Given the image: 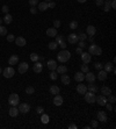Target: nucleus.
<instances>
[{
	"label": "nucleus",
	"instance_id": "nucleus-24",
	"mask_svg": "<svg viewBox=\"0 0 116 129\" xmlns=\"http://www.w3.org/2000/svg\"><path fill=\"white\" fill-rule=\"evenodd\" d=\"M56 70H57V73H58V75H63V73H66L67 68L65 65H57Z\"/></svg>",
	"mask_w": 116,
	"mask_h": 129
},
{
	"label": "nucleus",
	"instance_id": "nucleus-62",
	"mask_svg": "<svg viewBox=\"0 0 116 129\" xmlns=\"http://www.w3.org/2000/svg\"><path fill=\"white\" fill-rule=\"evenodd\" d=\"M44 1H45V2H49V1H51V0H44Z\"/></svg>",
	"mask_w": 116,
	"mask_h": 129
},
{
	"label": "nucleus",
	"instance_id": "nucleus-47",
	"mask_svg": "<svg viewBox=\"0 0 116 129\" xmlns=\"http://www.w3.org/2000/svg\"><path fill=\"white\" fill-rule=\"evenodd\" d=\"M53 27H55V28H59L60 27V21L59 20H55V21H53Z\"/></svg>",
	"mask_w": 116,
	"mask_h": 129
},
{
	"label": "nucleus",
	"instance_id": "nucleus-59",
	"mask_svg": "<svg viewBox=\"0 0 116 129\" xmlns=\"http://www.w3.org/2000/svg\"><path fill=\"white\" fill-rule=\"evenodd\" d=\"M69 128H70V129H77L78 127H77L76 125H74V123H71V125L69 126Z\"/></svg>",
	"mask_w": 116,
	"mask_h": 129
},
{
	"label": "nucleus",
	"instance_id": "nucleus-55",
	"mask_svg": "<svg viewBox=\"0 0 116 129\" xmlns=\"http://www.w3.org/2000/svg\"><path fill=\"white\" fill-rule=\"evenodd\" d=\"M105 106H106V107H107V109H108L109 112H110V111H113V107H112V104H110V102H109V104L107 102V104H106V105H105Z\"/></svg>",
	"mask_w": 116,
	"mask_h": 129
},
{
	"label": "nucleus",
	"instance_id": "nucleus-14",
	"mask_svg": "<svg viewBox=\"0 0 116 129\" xmlns=\"http://www.w3.org/2000/svg\"><path fill=\"white\" fill-rule=\"evenodd\" d=\"M63 97L59 94H56L55 95V98H53V105L55 106H60V105H63Z\"/></svg>",
	"mask_w": 116,
	"mask_h": 129
},
{
	"label": "nucleus",
	"instance_id": "nucleus-37",
	"mask_svg": "<svg viewBox=\"0 0 116 129\" xmlns=\"http://www.w3.org/2000/svg\"><path fill=\"white\" fill-rule=\"evenodd\" d=\"M26 93L27 94H33V93H35V88H34L33 86H28V87L26 88Z\"/></svg>",
	"mask_w": 116,
	"mask_h": 129
},
{
	"label": "nucleus",
	"instance_id": "nucleus-41",
	"mask_svg": "<svg viewBox=\"0 0 116 129\" xmlns=\"http://www.w3.org/2000/svg\"><path fill=\"white\" fill-rule=\"evenodd\" d=\"M108 97H109V98H108V100H107V101H108V102H110V104H114V102L116 101L115 95H113V94H109V95H108Z\"/></svg>",
	"mask_w": 116,
	"mask_h": 129
},
{
	"label": "nucleus",
	"instance_id": "nucleus-44",
	"mask_svg": "<svg viewBox=\"0 0 116 129\" xmlns=\"http://www.w3.org/2000/svg\"><path fill=\"white\" fill-rule=\"evenodd\" d=\"M98 126H99V121H96V120H92L91 121V127L92 128H98Z\"/></svg>",
	"mask_w": 116,
	"mask_h": 129
},
{
	"label": "nucleus",
	"instance_id": "nucleus-46",
	"mask_svg": "<svg viewBox=\"0 0 116 129\" xmlns=\"http://www.w3.org/2000/svg\"><path fill=\"white\" fill-rule=\"evenodd\" d=\"M14 40H15V36H14V35H12V34L7 35V41L8 42H14Z\"/></svg>",
	"mask_w": 116,
	"mask_h": 129
},
{
	"label": "nucleus",
	"instance_id": "nucleus-36",
	"mask_svg": "<svg viewBox=\"0 0 116 129\" xmlns=\"http://www.w3.org/2000/svg\"><path fill=\"white\" fill-rule=\"evenodd\" d=\"M7 35V28L3 26H0V36H6Z\"/></svg>",
	"mask_w": 116,
	"mask_h": 129
},
{
	"label": "nucleus",
	"instance_id": "nucleus-8",
	"mask_svg": "<svg viewBox=\"0 0 116 129\" xmlns=\"http://www.w3.org/2000/svg\"><path fill=\"white\" fill-rule=\"evenodd\" d=\"M81 61H83L84 64H88L91 61H92V56H91L90 52H81Z\"/></svg>",
	"mask_w": 116,
	"mask_h": 129
},
{
	"label": "nucleus",
	"instance_id": "nucleus-52",
	"mask_svg": "<svg viewBox=\"0 0 116 129\" xmlns=\"http://www.w3.org/2000/svg\"><path fill=\"white\" fill-rule=\"evenodd\" d=\"M79 48H81V49L86 48V43H85V41H80L79 42Z\"/></svg>",
	"mask_w": 116,
	"mask_h": 129
},
{
	"label": "nucleus",
	"instance_id": "nucleus-50",
	"mask_svg": "<svg viewBox=\"0 0 116 129\" xmlns=\"http://www.w3.org/2000/svg\"><path fill=\"white\" fill-rule=\"evenodd\" d=\"M36 112L38 113V114H42V113L44 112V109H43V107H41V106H38V107H37L36 108Z\"/></svg>",
	"mask_w": 116,
	"mask_h": 129
},
{
	"label": "nucleus",
	"instance_id": "nucleus-9",
	"mask_svg": "<svg viewBox=\"0 0 116 129\" xmlns=\"http://www.w3.org/2000/svg\"><path fill=\"white\" fill-rule=\"evenodd\" d=\"M96 79V76L93 73V72H86L85 75V80H87V83H94Z\"/></svg>",
	"mask_w": 116,
	"mask_h": 129
},
{
	"label": "nucleus",
	"instance_id": "nucleus-61",
	"mask_svg": "<svg viewBox=\"0 0 116 129\" xmlns=\"http://www.w3.org/2000/svg\"><path fill=\"white\" fill-rule=\"evenodd\" d=\"M90 41H91V42L94 41V37H93V36H90Z\"/></svg>",
	"mask_w": 116,
	"mask_h": 129
},
{
	"label": "nucleus",
	"instance_id": "nucleus-5",
	"mask_svg": "<svg viewBox=\"0 0 116 129\" xmlns=\"http://www.w3.org/2000/svg\"><path fill=\"white\" fill-rule=\"evenodd\" d=\"M2 75H3V77H5V78H12V77L15 75V70H14L12 66H8V68L3 69Z\"/></svg>",
	"mask_w": 116,
	"mask_h": 129
},
{
	"label": "nucleus",
	"instance_id": "nucleus-43",
	"mask_svg": "<svg viewBox=\"0 0 116 129\" xmlns=\"http://www.w3.org/2000/svg\"><path fill=\"white\" fill-rule=\"evenodd\" d=\"M78 38H79L80 41H85L87 38V34H84V33H80L79 35H78Z\"/></svg>",
	"mask_w": 116,
	"mask_h": 129
},
{
	"label": "nucleus",
	"instance_id": "nucleus-21",
	"mask_svg": "<svg viewBox=\"0 0 116 129\" xmlns=\"http://www.w3.org/2000/svg\"><path fill=\"white\" fill-rule=\"evenodd\" d=\"M107 77H108V73H107L105 70H99V73H98V79L103 82V80H106Z\"/></svg>",
	"mask_w": 116,
	"mask_h": 129
},
{
	"label": "nucleus",
	"instance_id": "nucleus-17",
	"mask_svg": "<svg viewBox=\"0 0 116 129\" xmlns=\"http://www.w3.org/2000/svg\"><path fill=\"white\" fill-rule=\"evenodd\" d=\"M19 63V56L17 55H12L8 58V64L9 65H16Z\"/></svg>",
	"mask_w": 116,
	"mask_h": 129
},
{
	"label": "nucleus",
	"instance_id": "nucleus-1",
	"mask_svg": "<svg viewBox=\"0 0 116 129\" xmlns=\"http://www.w3.org/2000/svg\"><path fill=\"white\" fill-rule=\"evenodd\" d=\"M70 58H71V52L65 50V49H62V51H59L58 55H57V59H58L60 63H66Z\"/></svg>",
	"mask_w": 116,
	"mask_h": 129
},
{
	"label": "nucleus",
	"instance_id": "nucleus-31",
	"mask_svg": "<svg viewBox=\"0 0 116 129\" xmlns=\"http://www.w3.org/2000/svg\"><path fill=\"white\" fill-rule=\"evenodd\" d=\"M50 93H52L53 95H56V94H58V93H59V87H58V86H51V87H50Z\"/></svg>",
	"mask_w": 116,
	"mask_h": 129
},
{
	"label": "nucleus",
	"instance_id": "nucleus-20",
	"mask_svg": "<svg viewBox=\"0 0 116 129\" xmlns=\"http://www.w3.org/2000/svg\"><path fill=\"white\" fill-rule=\"evenodd\" d=\"M46 65H48V69H49V70H51V71H55V70L57 69V62L53 61V59H50V61H48Z\"/></svg>",
	"mask_w": 116,
	"mask_h": 129
},
{
	"label": "nucleus",
	"instance_id": "nucleus-45",
	"mask_svg": "<svg viewBox=\"0 0 116 129\" xmlns=\"http://www.w3.org/2000/svg\"><path fill=\"white\" fill-rule=\"evenodd\" d=\"M94 68H95L96 70H102V69H103V64H102V63H95V64H94Z\"/></svg>",
	"mask_w": 116,
	"mask_h": 129
},
{
	"label": "nucleus",
	"instance_id": "nucleus-58",
	"mask_svg": "<svg viewBox=\"0 0 116 129\" xmlns=\"http://www.w3.org/2000/svg\"><path fill=\"white\" fill-rule=\"evenodd\" d=\"M76 52H77V54H78V55H81V52H83V49L78 47V48H77V49H76Z\"/></svg>",
	"mask_w": 116,
	"mask_h": 129
},
{
	"label": "nucleus",
	"instance_id": "nucleus-7",
	"mask_svg": "<svg viewBox=\"0 0 116 129\" xmlns=\"http://www.w3.org/2000/svg\"><path fill=\"white\" fill-rule=\"evenodd\" d=\"M19 112L22 113V114H27V113L30 111V106L28 105V104H26V102H23V104H20L19 105Z\"/></svg>",
	"mask_w": 116,
	"mask_h": 129
},
{
	"label": "nucleus",
	"instance_id": "nucleus-13",
	"mask_svg": "<svg viewBox=\"0 0 116 129\" xmlns=\"http://www.w3.org/2000/svg\"><path fill=\"white\" fill-rule=\"evenodd\" d=\"M95 102H98L100 106H105L108 101H107V98L105 97V95H99V97H96Z\"/></svg>",
	"mask_w": 116,
	"mask_h": 129
},
{
	"label": "nucleus",
	"instance_id": "nucleus-29",
	"mask_svg": "<svg viewBox=\"0 0 116 129\" xmlns=\"http://www.w3.org/2000/svg\"><path fill=\"white\" fill-rule=\"evenodd\" d=\"M88 84H90V85L87 86V90H90L93 93H96V92L99 91V87H98L95 84H93V83H88Z\"/></svg>",
	"mask_w": 116,
	"mask_h": 129
},
{
	"label": "nucleus",
	"instance_id": "nucleus-16",
	"mask_svg": "<svg viewBox=\"0 0 116 129\" xmlns=\"http://www.w3.org/2000/svg\"><path fill=\"white\" fill-rule=\"evenodd\" d=\"M74 80L78 83H83L84 80H85V75H84L83 72H77V73H74Z\"/></svg>",
	"mask_w": 116,
	"mask_h": 129
},
{
	"label": "nucleus",
	"instance_id": "nucleus-6",
	"mask_svg": "<svg viewBox=\"0 0 116 129\" xmlns=\"http://www.w3.org/2000/svg\"><path fill=\"white\" fill-rule=\"evenodd\" d=\"M28 69H29V65H28V63H26V62H22V63H20V64H19V66H17V72H19V73H26V72L28 71Z\"/></svg>",
	"mask_w": 116,
	"mask_h": 129
},
{
	"label": "nucleus",
	"instance_id": "nucleus-12",
	"mask_svg": "<svg viewBox=\"0 0 116 129\" xmlns=\"http://www.w3.org/2000/svg\"><path fill=\"white\" fill-rule=\"evenodd\" d=\"M98 120H99L100 122H107V120H108V116H107L106 112H102V111H100L98 113Z\"/></svg>",
	"mask_w": 116,
	"mask_h": 129
},
{
	"label": "nucleus",
	"instance_id": "nucleus-51",
	"mask_svg": "<svg viewBox=\"0 0 116 129\" xmlns=\"http://www.w3.org/2000/svg\"><path fill=\"white\" fill-rule=\"evenodd\" d=\"M48 6H49V8H55V7H56V3L53 2V1H49V2H48Z\"/></svg>",
	"mask_w": 116,
	"mask_h": 129
},
{
	"label": "nucleus",
	"instance_id": "nucleus-32",
	"mask_svg": "<svg viewBox=\"0 0 116 129\" xmlns=\"http://www.w3.org/2000/svg\"><path fill=\"white\" fill-rule=\"evenodd\" d=\"M105 7H103V10H105V12H109L110 10V8H112V7H110V1L109 0H106V1H105Z\"/></svg>",
	"mask_w": 116,
	"mask_h": 129
},
{
	"label": "nucleus",
	"instance_id": "nucleus-40",
	"mask_svg": "<svg viewBox=\"0 0 116 129\" xmlns=\"http://www.w3.org/2000/svg\"><path fill=\"white\" fill-rule=\"evenodd\" d=\"M70 28L71 29H77L78 28V22L77 21H71L70 22Z\"/></svg>",
	"mask_w": 116,
	"mask_h": 129
},
{
	"label": "nucleus",
	"instance_id": "nucleus-2",
	"mask_svg": "<svg viewBox=\"0 0 116 129\" xmlns=\"http://www.w3.org/2000/svg\"><path fill=\"white\" fill-rule=\"evenodd\" d=\"M88 52L91 55H94V56H101L102 54V49L99 47V45H96V44H91L90 47H88Z\"/></svg>",
	"mask_w": 116,
	"mask_h": 129
},
{
	"label": "nucleus",
	"instance_id": "nucleus-30",
	"mask_svg": "<svg viewBox=\"0 0 116 129\" xmlns=\"http://www.w3.org/2000/svg\"><path fill=\"white\" fill-rule=\"evenodd\" d=\"M3 22H5V23H7V24H9L10 22H12V21H13V16H12V15H10V14H5V17H3Z\"/></svg>",
	"mask_w": 116,
	"mask_h": 129
},
{
	"label": "nucleus",
	"instance_id": "nucleus-26",
	"mask_svg": "<svg viewBox=\"0 0 116 129\" xmlns=\"http://www.w3.org/2000/svg\"><path fill=\"white\" fill-rule=\"evenodd\" d=\"M103 70L107 72V73H109V72H112L114 70V65H113V63H107V64H105L103 65Z\"/></svg>",
	"mask_w": 116,
	"mask_h": 129
},
{
	"label": "nucleus",
	"instance_id": "nucleus-35",
	"mask_svg": "<svg viewBox=\"0 0 116 129\" xmlns=\"http://www.w3.org/2000/svg\"><path fill=\"white\" fill-rule=\"evenodd\" d=\"M55 37H56V40H55V42H57V43L59 44V43H62V42H64V36L63 35H58L57 34L56 36H55Z\"/></svg>",
	"mask_w": 116,
	"mask_h": 129
},
{
	"label": "nucleus",
	"instance_id": "nucleus-49",
	"mask_svg": "<svg viewBox=\"0 0 116 129\" xmlns=\"http://www.w3.org/2000/svg\"><path fill=\"white\" fill-rule=\"evenodd\" d=\"M1 10H2L5 14H7V13H8V10H9V8H8V6H6V5H5V6H2Z\"/></svg>",
	"mask_w": 116,
	"mask_h": 129
},
{
	"label": "nucleus",
	"instance_id": "nucleus-54",
	"mask_svg": "<svg viewBox=\"0 0 116 129\" xmlns=\"http://www.w3.org/2000/svg\"><path fill=\"white\" fill-rule=\"evenodd\" d=\"M110 7H112L113 9H115L116 8V0H112V2H110Z\"/></svg>",
	"mask_w": 116,
	"mask_h": 129
},
{
	"label": "nucleus",
	"instance_id": "nucleus-23",
	"mask_svg": "<svg viewBox=\"0 0 116 129\" xmlns=\"http://www.w3.org/2000/svg\"><path fill=\"white\" fill-rule=\"evenodd\" d=\"M86 31H87V35H88V36H94L96 33V28L91 24V26H88V27L86 28Z\"/></svg>",
	"mask_w": 116,
	"mask_h": 129
},
{
	"label": "nucleus",
	"instance_id": "nucleus-39",
	"mask_svg": "<svg viewBox=\"0 0 116 129\" xmlns=\"http://www.w3.org/2000/svg\"><path fill=\"white\" fill-rule=\"evenodd\" d=\"M30 59H31L34 63H35V62H37V61H38V55L35 54V52H33V54L30 55Z\"/></svg>",
	"mask_w": 116,
	"mask_h": 129
},
{
	"label": "nucleus",
	"instance_id": "nucleus-3",
	"mask_svg": "<svg viewBox=\"0 0 116 129\" xmlns=\"http://www.w3.org/2000/svg\"><path fill=\"white\" fill-rule=\"evenodd\" d=\"M20 102V97L16 94V93H12V94L8 97V104L10 106H17Z\"/></svg>",
	"mask_w": 116,
	"mask_h": 129
},
{
	"label": "nucleus",
	"instance_id": "nucleus-10",
	"mask_svg": "<svg viewBox=\"0 0 116 129\" xmlns=\"http://www.w3.org/2000/svg\"><path fill=\"white\" fill-rule=\"evenodd\" d=\"M77 92H78L79 94L84 95V94H85V93L87 92V86L80 83V84H78V86H77Z\"/></svg>",
	"mask_w": 116,
	"mask_h": 129
},
{
	"label": "nucleus",
	"instance_id": "nucleus-64",
	"mask_svg": "<svg viewBox=\"0 0 116 129\" xmlns=\"http://www.w3.org/2000/svg\"><path fill=\"white\" fill-rule=\"evenodd\" d=\"M1 72H2V70H1V68H0V73H1Z\"/></svg>",
	"mask_w": 116,
	"mask_h": 129
},
{
	"label": "nucleus",
	"instance_id": "nucleus-34",
	"mask_svg": "<svg viewBox=\"0 0 116 129\" xmlns=\"http://www.w3.org/2000/svg\"><path fill=\"white\" fill-rule=\"evenodd\" d=\"M41 121H42V123L46 125V123L49 122V116L46 115V114H43V113H42V116H41Z\"/></svg>",
	"mask_w": 116,
	"mask_h": 129
},
{
	"label": "nucleus",
	"instance_id": "nucleus-27",
	"mask_svg": "<svg viewBox=\"0 0 116 129\" xmlns=\"http://www.w3.org/2000/svg\"><path fill=\"white\" fill-rule=\"evenodd\" d=\"M70 83H71V78H70L67 75L63 73V75H62V84H64V85H69Z\"/></svg>",
	"mask_w": 116,
	"mask_h": 129
},
{
	"label": "nucleus",
	"instance_id": "nucleus-57",
	"mask_svg": "<svg viewBox=\"0 0 116 129\" xmlns=\"http://www.w3.org/2000/svg\"><path fill=\"white\" fill-rule=\"evenodd\" d=\"M58 45H59V47L62 48V49H65V48H66V43H65V41L62 42V43H59Z\"/></svg>",
	"mask_w": 116,
	"mask_h": 129
},
{
	"label": "nucleus",
	"instance_id": "nucleus-63",
	"mask_svg": "<svg viewBox=\"0 0 116 129\" xmlns=\"http://www.w3.org/2000/svg\"><path fill=\"white\" fill-rule=\"evenodd\" d=\"M1 22H2V20H1V19H0V24H1Z\"/></svg>",
	"mask_w": 116,
	"mask_h": 129
},
{
	"label": "nucleus",
	"instance_id": "nucleus-4",
	"mask_svg": "<svg viewBox=\"0 0 116 129\" xmlns=\"http://www.w3.org/2000/svg\"><path fill=\"white\" fill-rule=\"evenodd\" d=\"M85 101L88 102V104H94L95 102V99H96V95L95 93H93V92H86L85 93Z\"/></svg>",
	"mask_w": 116,
	"mask_h": 129
},
{
	"label": "nucleus",
	"instance_id": "nucleus-19",
	"mask_svg": "<svg viewBox=\"0 0 116 129\" xmlns=\"http://www.w3.org/2000/svg\"><path fill=\"white\" fill-rule=\"evenodd\" d=\"M14 41H15V43H16L17 47H24V45H26V43H27L26 38L22 37V36H19V37H16L15 40H14Z\"/></svg>",
	"mask_w": 116,
	"mask_h": 129
},
{
	"label": "nucleus",
	"instance_id": "nucleus-38",
	"mask_svg": "<svg viewBox=\"0 0 116 129\" xmlns=\"http://www.w3.org/2000/svg\"><path fill=\"white\" fill-rule=\"evenodd\" d=\"M50 78L52 79V80H56V79L58 78V73L56 72V70H55V71H51V73H50Z\"/></svg>",
	"mask_w": 116,
	"mask_h": 129
},
{
	"label": "nucleus",
	"instance_id": "nucleus-42",
	"mask_svg": "<svg viewBox=\"0 0 116 129\" xmlns=\"http://www.w3.org/2000/svg\"><path fill=\"white\" fill-rule=\"evenodd\" d=\"M88 71H90V69H88V65H87V64L81 65V72H83V73H86V72H88Z\"/></svg>",
	"mask_w": 116,
	"mask_h": 129
},
{
	"label": "nucleus",
	"instance_id": "nucleus-28",
	"mask_svg": "<svg viewBox=\"0 0 116 129\" xmlns=\"http://www.w3.org/2000/svg\"><path fill=\"white\" fill-rule=\"evenodd\" d=\"M48 8H49V6H48V2H45V1L38 2V10H41V12H44V10H46Z\"/></svg>",
	"mask_w": 116,
	"mask_h": 129
},
{
	"label": "nucleus",
	"instance_id": "nucleus-25",
	"mask_svg": "<svg viewBox=\"0 0 116 129\" xmlns=\"http://www.w3.org/2000/svg\"><path fill=\"white\" fill-rule=\"evenodd\" d=\"M101 93H102V95H105V97H108L109 94H112V90H110L108 86H102V87H101Z\"/></svg>",
	"mask_w": 116,
	"mask_h": 129
},
{
	"label": "nucleus",
	"instance_id": "nucleus-48",
	"mask_svg": "<svg viewBox=\"0 0 116 129\" xmlns=\"http://www.w3.org/2000/svg\"><path fill=\"white\" fill-rule=\"evenodd\" d=\"M29 3L31 6H37L38 5V0H29Z\"/></svg>",
	"mask_w": 116,
	"mask_h": 129
},
{
	"label": "nucleus",
	"instance_id": "nucleus-53",
	"mask_svg": "<svg viewBox=\"0 0 116 129\" xmlns=\"http://www.w3.org/2000/svg\"><path fill=\"white\" fill-rule=\"evenodd\" d=\"M30 13L31 14H36L37 13V9L35 6H31V8H30Z\"/></svg>",
	"mask_w": 116,
	"mask_h": 129
},
{
	"label": "nucleus",
	"instance_id": "nucleus-18",
	"mask_svg": "<svg viewBox=\"0 0 116 129\" xmlns=\"http://www.w3.org/2000/svg\"><path fill=\"white\" fill-rule=\"evenodd\" d=\"M19 109L16 108V106H12L9 108V111H8V114H9V116H12V118H15V116L19 115Z\"/></svg>",
	"mask_w": 116,
	"mask_h": 129
},
{
	"label": "nucleus",
	"instance_id": "nucleus-33",
	"mask_svg": "<svg viewBox=\"0 0 116 129\" xmlns=\"http://www.w3.org/2000/svg\"><path fill=\"white\" fill-rule=\"evenodd\" d=\"M48 47H49L50 50H56L57 48H58V43L57 42H50Z\"/></svg>",
	"mask_w": 116,
	"mask_h": 129
},
{
	"label": "nucleus",
	"instance_id": "nucleus-11",
	"mask_svg": "<svg viewBox=\"0 0 116 129\" xmlns=\"http://www.w3.org/2000/svg\"><path fill=\"white\" fill-rule=\"evenodd\" d=\"M33 70L34 72H36V73H41L42 70H43V64L40 63V62H35V64L33 66Z\"/></svg>",
	"mask_w": 116,
	"mask_h": 129
},
{
	"label": "nucleus",
	"instance_id": "nucleus-56",
	"mask_svg": "<svg viewBox=\"0 0 116 129\" xmlns=\"http://www.w3.org/2000/svg\"><path fill=\"white\" fill-rule=\"evenodd\" d=\"M96 6H102L103 5V0H95Z\"/></svg>",
	"mask_w": 116,
	"mask_h": 129
},
{
	"label": "nucleus",
	"instance_id": "nucleus-60",
	"mask_svg": "<svg viewBox=\"0 0 116 129\" xmlns=\"http://www.w3.org/2000/svg\"><path fill=\"white\" fill-rule=\"evenodd\" d=\"M78 2H80V3H84V2H86V0H77Z\"/></svg>",
	"mask_w": 116,
	"mask_h": 129
},
{
	"label": "nucleus",
	"instance_id": "nucleus-15",
	"mask_svg": "<svg viewBox=\"0 0 116 129\" xmlns=\"http://www.w3.org/2000/svg\"><path fill=\"white\" fill-rule=\"evenodd\" d=\"M67 41H69L71 44L78 43V41H79V38H78V35H77V34H70L69 36H67Z\"/></svg>",
	"mask_w": 116,
	"mask_h": 129
},
{
	"label": "nucleus",
	"instance_id": "nucleus-22",
	"mask_svg": "<svg viewBox=\"0 0 116 129\" xmlns=\"http://www.w3.org/2000/svg\"><path fill=\"white\" fill-rule=\"evenodd\" d=\"M46 35H48L49 37H55L57 35V28H55V27L48 28V29H46Z\"/></svg>",
	"mask_w": 116,
	"mask_h": 129
}]
</instances>
